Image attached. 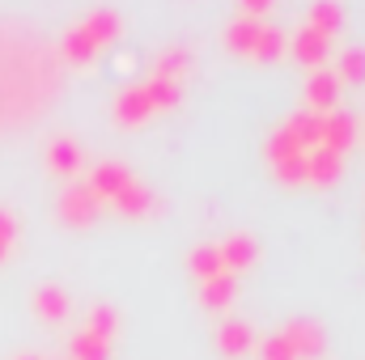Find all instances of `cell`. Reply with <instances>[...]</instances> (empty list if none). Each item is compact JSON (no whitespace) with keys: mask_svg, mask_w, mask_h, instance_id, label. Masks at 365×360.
<instances>
[{"mask_svg":"<svg viewBox=\"0 0 365 360\" xmlns=\"http://www.w3.org/2000/svg\"><path fill=\"white\" fill-rule=\"evenodd\" d=\"M47 166H51L56 174H77V170H81V149L60 136V140L47 144Z\"/></svg>","mask_w":365,"mask_h":360,"instance_id":"obj_12","label":"cell"},{"mask_svg":"<svg viewBox=\"0 0 365 360\" xmlns=\"http://www.w3.org/2000/svg\"><path fill=\"white\" fill-rule=\"evenodd\" d=\"M255 348V331H251V322H225L221 331H217V352L230 360H242L247 352Z\"/></svg>","mask_w":365,"mask_h":360,"instance_id":"obj_3","label":"cell"},{"mask_svg":"<svg viewBox=\"0 0 365 360\" xmlns=\"http://www.w3.org/2000/svg\"><path fill=\"white\" fill-rule=\"evenodd\" d=\"M264 360H297V352L289 348L284 335H272V339H264Z\"/></svg>","mask_w":365,"mask_h":360,"instance_id":"obj_28","label":"cell"},{"mask_svg":"<svg viewBox=\"0 0 365 360\" xmlns=\"http://www.w3.org/2000/svg\"><path fill=\"white\" fill-rule=\"evenodd\" d=\"M336 81H353V85H361L365 81V51L361 47H349V51L340 55V73H336Z\"/></svg>","mask_w":365,"mask_h":360,"instance_id":"obj_22","label":"cell"},{"mask_svg":"<svg viewBox=\"0 0 365 360\" xmlns=\"http://www.w3.org/2000/svg\"><path fill=\"white\" fill-rule=\"evenodd\" d=\"M284 127L293 132V140H297V144H319V140H323V115H314V110H306V115L289 119Z\"/></svg>","mask_w":365,"mask_h":360,"instance_id":"obj_15","label":"cell"},{"mask_svg":"<svg viewBox=\"0 0 365 360\" xmlns=\"http://www.w3.org/2000/svg\"><path fill=\"white\" fill-rule=\"evenodd\" d=\"M106 352H110V344L98 339V335H90V331H81V335L73 339V360H106Z\"/></svg>","mask_w":365,"mask_h":360,"instance_id":"obj_23","label":"cell"},{"mask_svg":"<svg viewBox=\"0 0 365 360\" xmlns=\"http://www.w3.org/2000/svg\"><path fill=\"white\" fill-rule=\"evenodd\" d=\"M268 157H272V166H284V162L302 157V144L293 140V132H289V127H280V132L272 136V144H268Z\"/></svg>","mask_w":365,"mask_h":360,"instance_id":"obj_19","label":"cell"},{"mask_svg":"<svg viewBox=\"0 0 365 360\" xmlns=\"http://www.w3.org/2000/svg\"><path fill=\"white\" fill-rule=\"evenodd\" d=\"M68 292L64 288H56V284H43L38 292H34V314L43 318V322H64L68 318Z\"/></svg>","mask_w":365,"mask_h":360,"instance_id":"obj_5","label":"cell"},{"mask_svg":"<svg viewBox=\"0 0 365 360\" xmlns=\"http://www.w3.org/2000/svg\"><path fill=\"white\" fill-rule=\"evenodd\" d=\"M93 51H98V43L90 38V30L77 26V30L68 34V60H93Z\"/></svg>","mask_w":365,"mask_h":360,"instance_id":"obj_26","label":"cell"},{"mask_svg":"<svg viewBox=\"0 0 365 360\" xmlns=\"http://www.w3.org/2000/svg\"><path fill=\"white\" fill-rule=\"evenodd\" d=\"M179 73H187V51H179V47H170L162 60H158V77L162 81H175Z\"/></svg>","mask_w":365,"mask_h":360,"instance_id":"obj_27","label":"cell"},{"mask_svg":"<svg viewBox=\"0 0 365 360\" xmlns=\"http://www.w3.org/2000/svg\"><path fill=\"white\" fill-rule=\"evenodd\" d=\"M336 93H340V81H336V73H314L310 77V85H306V102H310V110L319 115V110H327V106H336Z\"/></svg>","mask_w":365,"mask_h":360,"instance_id":"obj_10","label":"cell"},{"mask_svg":"<svg viewBox=\"0 0 365 360\" xmlns=\"http://www.w3.org/2000/svg\"><path fill=\"white\" fill-rule=\"evenodd\" d=\"M110 203H115L119 212H132V216H136V212H149V191H145V186H136V182H128Z\"/></svg>","mask_w":365,"mask_h":360,"instance_id":"obj_20","label":"cell"},{"mask_svg":"<svg viewBox=\"0 0 365 360\" xmlns=\"http://www.w3.org/2000/svg\"><path fill=\"white\" fill-rule=\"evenodd\" d=\"M145 93H149L153 110H170V106L179 102V85H175V81H162V77H153V81L145 85Z\"/></svg>","mask_w":365,"mask_h":360,"instance_id":"obj_25","label":"cell"},{"mask_svg":"<svg viewBox=\"0 0 365 360\" xmlns=\"http://www.w3.org/2000/svg\"><path fill=\"white\" fill-rule=\"evenodd\" d=\"M357 140V119L353 115H344V110H336V115H327L323 119V149H331V153H344L349 144Z\"/></svg>","mask_w":365,"mask_h":360,"instance_id":"obj_4","label":"cell"},{"mask_svg":"<svg viewBox=\"0 0 365 360\" xmlns=\"http://www.w3.org/2000/svg\"><path fill=\"white\" fill-rule=\"evenodd\" d=\"M115 322H119V318H115V309H110V305H93V309H90V327H86V331L110 344V339H115Z\"/></svg>","mask_w":365,"mask_h":360,"instance_id":"obj_24","label":"cell"},{"mask_svg":"<svg viewBox=\"0 0 365 360\" xmlns=\"http://www.w3.org/2000/svg\"><path fill=\"white\" fill-rule=\"evenodd\" d=\"M191 271H195L200 280H212V275H221V271H225V263H221V250H217L212 242L195 246V250H191Z\"/></svg>","mask_w":365,"mask_h":360,"instance_id":"obj_16","label":"cell"},{"mask_svg":"<svg viewBox=\"0 0 365 360\" xmlns=\"http://www.w3.org/2000/svg\"><path fill=\"white\" fill-rule=\"evenodd\" d=\"M310 30H319V34H336L340 30V9L331 4V0H319L314 9H310Z\"/></svg>","mask_w":365,"mask_h":360,"instance_id":"obj_18","label":"cell"},{"mask_svg":"<svg viewBox=\"0 0 365 360\" xmlns=\"http://www.w3.org/2000/svg\"><path fill=\"white\" fill-rule=\"evenodd\" d=\"M280 335L289 339V348L297 352V360H314L319 352H323V331H319V322H306V318H297V322H289Z\"/></svg>","mask_w":365,"mask_h":360,"instance_id":"obj_2","label":"cell"},{"mask_svg":"<svg viewBox=\"0 0 365 360\" xmlns=\"http://www.w3.org/2000/svg\"><path fill=\"white\" fill-rule=\"evenodd\" d=\"M81 26L90 30V38L98 43V47H102V43H110V38L119 34V17H115L110 9H98L93 17H86V21H81Z\"/></svg>","mask_w":365,"mask_h":360,"instance_id":"obj_17","label":"cell"},{"mask_svg":"<svg viewBox=\"0 0 365 360\" xmlns=\"http://www.w3.org/2000/svg\"><path fill=\"white\" fill-rule=\"evenodd\" d=\"M21 360H38V356H21Z\"/></svg>","mask_w":365,"mask_h":360,"instance_id":"obj_31","label":"cell"},{"mask_svg":"<svg viewBox=\"0 0 365 360\" xmlns=\"http://www.w3.org/2000/svg\"><path fill=\"white\" fill-rule=\"evenodd\" d=\"M153 115V102H149V93L145 85H136V90H128L119 102H115V119L119 123H128V127H136V123H145Z\"/></svg>","mask_w":365,"mask_h":360,"instance_id":"obj_6","label":"cell"},{"mask_svg":"<svg viewBox=\"0 0 365 360\" xmlns=\"http://www.w3.org/2000/svg\"><path fill=\"white\" fill-rule=\"evenodd\" d=\"M284 55V34L280 30H259L255 47H251V60H280Z\"/></svg>","mask_w":365,"mask_h":360,"instance_id":"obj_21","label":"cell"},{"mask_svg":"<svg viewBox=\"0 0 365 360\" xmlns=\"http://www.w3.org/2000/svg\"><path fill=\"white\" fill-rule=\"evenodd\" d=\"M128 182H132V179H128V170H123V166H98V170H93L90 191L102 199V203H110V199H115Z\"/></svg>","mask_w":365,"mask_h":360,"instance_id":"obj_11","label":"cell"},{"mask_svg":"<svg viewBox=\"0 0 365 360\" xmlns=\"http://www.w3.org/2000/svg\"><path fill=\"white\" fill-rule=\"evenodd\" d=\"M242 4H247V13H251V17H255V13H264V9H268V4H272V0H242Z\"/></svg>","mask_w":365,"mask_h":360,"instance_id":"obj_30","label":"cell"},{"mask_svg":"<svg viewBox=\"0 0 365 360\" xmlns=\"http://www.w3.org/2000/svg\"><path fill=\"white\" fill-rule=\"evenodd\" d=\"M217 250H221V263H225V271H230V275L255 263V242H251L247 233H234V238H225Z\"/></svg>","mask_w":365,"mask_h":360,"instance_id":"obj_8","label":"cell"},{"mask_svg":"<svg viewBox=\"0 0 365 360\" xmlns=\"http://www.w3.org/2000/svg\"><path fill=\"white\" fill-rule=\"evenodd\" d=\"M200 301H204L208 309H225V305L234 301V275H230V271H221V275L204 280V292H200Z\"/></svg>","mask_w":365,"mask_h":360,"instance_id":"obj_13","label":"cell"},{"mask_svg":"<svg viewBox=\"0 0 365 360\" xmlns=\"http://www.w3.org/2000/svg\"><path fill=\"white\" fill-rule=\"evenodd\" d=\"M13 233H17L13 216H9V212H0V246H9V242H13Z\"/></svg>","mask_w":365,"mask_h":360,"instance_id":"obj_29","label":"cell"},{"mask_svg":"<svg viewBox=\"0 0 365 360\" xmlns=\"http://www.w3.org/2000/svg\"><path fill=\"white\" fill-rule=\"evenodd\" d=\"M259 30H264V26H259L255 17H242V21H234V26H230V34H225L230 51H238V55H251V47H255Z\"/></svg>","mask_w":365,"mask_h":360,"instance_id":"obj_14","label":"cell"},{"mask_svg":"<svg viewBox=\"0 0 365 360\" xmlns=\"http://www.w3.org/2000/svg\"><path fill=\"white\" fill-rule=\"evenodd\" d=\"M306 179L319 182V186H331V182L340 179V153H331V149H314V153H306Z\"/></svg>","mask_w":365,"mask_h":360,"instance_id":"obj_7","label":"cell"},{"mask_svg":"<svg viewBox=\"0 0 365 360\" xmlns=\"http://www.w3.org/2000/svg\"><path fill=\"white\" fill-rule=\"evenodd\" d=\"M98 208H102V199L93 195L90 186H73V191H64V199H60V216H64L68 225H90L93 216H98Z\"/></svg>","mask_w":365,"mask_h":360,"instance_id":"obj_1","label":"cell"},{"mask_svg":"<svg viewBox=\"0 0 365 360\" xmlns=\"http://www.w3.org/2000/svg\"><path fill=\"white\" fill-rule=\"evenodd\" d=\"M293 55L306 64V68H319L323 64V55H327V34H319V30H297V38H293Z\"/></svg>","mask_w":365,"mask_h":360,"instance_id":"obj_9","label":"cell"}]
</instances>
